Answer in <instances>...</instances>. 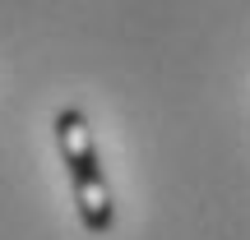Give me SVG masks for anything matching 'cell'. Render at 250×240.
<instances>
[{
  "label": "cell",
  "instance_id": "cell-1",
  "mask_svg": "<svg viewBox=\"0 0 250 240\" xmlns=\"http://www.w3.org/2000/svg\"><path fill=\"white\" fill-rule=\"evenodd\" d=\"M56 143H61L65 171H70V189H74V208H79V222L93 236H107L116 222V208H111V189L102 176L98 148H93V129L83 120L79 107L56 111Z\"/></svg>",
  "mask_w": 250,
  "mask_h": 240
}]
</instances>
